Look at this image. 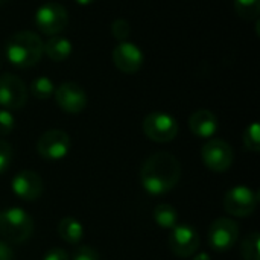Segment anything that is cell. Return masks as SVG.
Segmentation results:
<instances>
[{
    "label": "cell",
    "mask_w": 260,
    "mask_h": 260,
    "mask_svg": "<svg viewBox=\"0 0 260 260\" xmlns=\"http://www.w3.org/2000/svg\"><path fill=\"white\" fill-rule=\"evenodd\" d=\"M181 178V165L169 152H155L145 160L140 169V183L151 195H165L177 187Z\"/></svg>",
    "instance_id": "obj_1"
},
{
    "label": "cell",
    "mask_w": 260,
    "mask_h": 260,
    "mask_svg": "<svg viewBox=\"0 0 260 260\" xmlns=\"http://www.w3.org/2000/svg\"><path fill=\"white\" fill-rule=\"evenodd\" d=\"M44 53V41L32 30H20L12 34L5 44L6 59L20 69L35 66Z\"/></svg>",
    "instance_id": "obj_2"
},
{
    "label": "cell",
    "mask_w": 260,
    "mask_h": 260,
    "mask_svg": "<svg viewBox=\"0 0 260 260\" xmlns=\"http://www.w3.org/2000/svg\"><path fill=\"white\" fill-rule=\"evenodd\" d=\"M34 221L26 210L9 207L0 212V236L11 244H23L32 236Z\"/></svg>",
    "instance_id": "obj_3"
},
{
    "label": "cell",
    "mask_w": 260,
    "mask_h": 260,
    "mask_svg": "<svg viewBox=\"0 0 260 260\" xmlns=\"http://www.w3.org/2000/svg\"><path fill=\"white\" fill-rule=\"evenodd\" d=\"M69 14L67 9L58 2H47L37 9L35 24L41 34L58 35L67 26Z\"/></svg>",
    "instance_id": "obj_4"
},
{
    "label": "cell",
    "mask_w": 260,
    "mask_h": 260,
    "mask_svg": "<svg viewBox=\"0 0 260 260\" xmlns=\"http://www.w3.org/2000/svg\"><path fill=\"white\" fill-rule=\"evenodd\" d=\"M145 136L157 143L172 142L178 134V122L168 113L154 111L143 120Z\"/></svg>",
    "instance_id": "obj_5"
},
{
    "label": "cell",
    "mask_w": 260,
    "mask_h": 260,
    "mask_svg": "<svg viewBox=\"0 0 260 260\" xmlns=\"http://www.w3.org/2000/svg\"><path fill=\"white\" fill-rule=\"evenodd\" d=\"M70 151V137L62 129H49L43 133L37 142V152L41 158L58 161Z\"/></svg>",
    "instance_id": "obj_6"
},
{
    "label": "cell",
    "mask_w": 260,
    "mask_h": 260,
    "mask_svg": "<svg viewBox=\"0 0 260 260\" xmlns=\"http://www.w3.org/2000/svg\"><path fill=\"white\" fill-rule=\"evenodd\" d=\"M259 197L247 186H235L224 197V209L236 218L250 216L257 207Z\"/></svg>",
    "instance_id": "obj_7"
},
{
    "label": "cell",
    "mask_w": 260,
    "mask_h": 260,
    "mask_svg": "<svg viewBox=\"0 0 260 260\" xmlns=\"http://www.w3.org/2000/svg\"><path fill=\"white\" fill-rule=\"evenodd\" d=\"M204 165L213 172H225L233 165V149L222 139H210L201 149Z\"/></svg>",
    "instance_id": "obj_8"
},
{
    "label": "cell",
    "mask_w": 260,
    "mask_h": 260,
    "mask_svg": "<svg viewBox=\"0 0 260 260\" xmlns=\"http://www.w3.org/2000/svg\"><path fill=\"white\" fill-rule=\"evenodd\" d=\"M200 236L197 230L190 224H177L171 230L169 236V248L174 256L180 259H187L197 253L200 248Z\"/></svg>",
    "instance_id": "obj_9"
},
{
    "label": "cell",
    "mask_w": 260,
    "mask_h": 260,
    "mask_svg": "<svg viewBox=\"0 0 260 260\" xmlns=\"http://www.w3.org/2000/svg\"><path fill=\"white\" fill-rule=\"evenodd\" d=\"M27 101V88L24 82L12 73L0 76V107L3 110H20Z\"/></svg>",
    "instance_id": "obj_10"
},
{
    "label": "cell",
    "mask_w": 260,
    "mask_h": 260,
    "mask_svg": "<svg viewBox=\"0 0 260 260\" xmlns=\"http://www.w3.org/2000/svg\"><path fill=\"white\" fill-rule=\"evenodd\" d=\"M238 236L239 227L230 218H219L209 229V244L218 253L232 250L238 241Z\"/></svg>",
    "instance_id": "obj_11"
},
{
    "label": "cell",
    "mask_w": 260,
    "mask_h": 260,
    "mask_svg": "<svg viewBox=\"0 0 260 260\" xmlns=\"http://www.w3.org/2000/svg\"><path fill=\"white\" fill-rule=\"evenodd\" d=\"M53 94L59 108L69 114H78L87 107V94L76 82H62L58 88H55Z\"/></svg>",
    "instance_id": "obj_12"
},
{
    "label": "cell",
    "mask_w": 260,
    "mask_h": 260,
    "mask_svg": "<svg viewBox=\"0 0 260 260\" xmlns=\"http://www.w3.org/2000/svg\"><path fill=\"white\" fill-rule=\"evenodd\" d=\"M113 62L122 73H137L143 64V52L134 43L122 41L113 50Z\"/></svg>",
    "instance_id": "obj_13"
},
{
    "label": "cell",
    "mask_w": 260,
    "mask_h": 260,
    "mask_svg": "<svg viewBox=\"0 0 260 260\" xmlns=\"http://www.w3.org/2000/svg\"><path fill=\"white\" fill-rule=\"evenodd\" d=\"M12 192L23 201H35L43 193V180L34 171H20L11 183Z\"/></svg>",
    "instance_id": "obj_14"
},
{
    "label": "cell",
    "mask_w": 260,
    "mask_h": 260,
    "mask_svg": "<svg viewBox=\"0 0 260 260\" xmlns=\"http://www.w3.org/2000/svg\"><path fill=\"white\" fill-rule=\"evenodd\" d=\"M190 131L201 139H210L218 131V119L210 110H198L189 119Z\"/></svg>",
    "instance_id": "obj_15"
},
{
    "label": "cell",
    "mask_w": 260,
    "mask_h": 260,
    "mask_svg": "<svg viewBox=\"0 0 260 260\" xmlns=\"http://www.w3.org/2000/svg\"><path fill=\"white\" fill-rule=\"evenodd\" d=\"M44 53L55 62H62L66 61L70 53H72V43L59 35L50 37L44 43Z\"/></svg>",
    "instance_id": "obj_16"
},
{
    "label": "cell",
    "mask_w": 260,
    "mask_h": 260,
    "mask_svg": "<svg viewBox=\"0 0 260 260\" xmlns=\"http://www.w3.org/2000/svg\"><path fill=\"white\" fill-rule=\"evenodd\" d=\"M58 235L61 236L62 241L75 245V244H78L82 239L84 227H82V224L78 219H75L72 216H67V218H62L59 221V224H58Z\"/></svg>",
    "instance_id": "obj_17"
},
{
    "label": "cell",
    "mask_w": 260,
    "mask_h": 260,
    "mask_svg": "<svg viewBox=\"0 0 260 260\" xmlns=\"http://www.w3.org/2000/svg\"><path fill=\"white\" fill-rule=\"evenodd\" d=\"M154 221L158 227L166 229V230H172L177 222H178V215L177 210L171 206V204H158L155 206L154 212H152Z\"/></svg>",
    "instance_id": "obj_18"
},
{
    "label": "cell",
    "mask_w": 260,
    "mask_h": 260,
    "mask_svg": "<svg viewBox=\"0 0 260 260\" xmlns=\"http://www.w3.org/2000/svg\"><path fill=\"white\" fill-rule=\"evenodd\" d=\"M235 11L242 20H257L260 14V0H235Z\"/></svg>",
    "instance_id": "obj_19"
},
{
    "label": "cell",
    "mask_w": 260,
    "mask_h": 260,
    "mask_svg": "<svg viewBox=\"0 0 260 260\" xmlns=\"http://www.w3.org/2000/svg\"><path fill=\"white\" fill-rule=\"evenodd\" d=\"M260 235L253 232L241 244V254L244 260H260Z\"/></svg>",
    "instance_id": "obj_20"
},
{
    "label": "cell",
    "mask_w": 260,
    "mask_h": 260,
    "mask_svg": "<svg viewBox=\"0 0 260 260\" xmlns=\"http://www.w3.org/2000/svg\"><path fill=\"white\" fill-rule=\"evenodd\" d=\"M30 93L37 99H49L55 93V85L47 76H40L32 81Z\"/></svg>",
    "instance_id": "obj_21"
},
{
    "label": "cell",
    "mask_w": 260,
    "mask_h": 260,
    "mask_svg": "<svg viewBox=\"0 0 260 260\" xmlns=\"http://www.w3.org/2000/svg\"><path fill=\"white\" fill-rule=\"evenodd\" d=\"M244 145L251 152L260 151V126L257 122H253L244 131Z\"/></svg>",
    "instance_id": "obj_22"
},
{
    "label": "cell",
    "mask_w": 260,
    "mask_h": 260,
    "mask_svg": "<svg viewBox=\"0 0 260 260\" xmlns=\"http://www.w3.org/2000/svg\"><path fill=\"white\" fill-rule=\"evenodd\" d=\"M111 34L116 40H119L120 43L122 41H126V38L129 37L131 34V26L128 23V20L125 18H117L111 23Z\"/></svg>",
    "instance_id": "obj_23"
},
{
    "label": "cell",
    "mask_w": 260,
    "mask_h": 260,
    "mask_svg": "<svg viewBox=\"0 0 260 260\" xmlns=\"http://www.w3.org/2000/svg\"><path fill=\"white\" fill-rule=\"evenodd\" d=\"M12 161V148L6 140L0 139V175L5 174Z\"/></svg>",
    "instance_id": "obj_24"
},
{
    "label": "cell",
    "mask_w": 260,
    "mask_h": 260,
    "mask_svg": "<svg viewBox=\"0 0 260 260\" xmlns=\"http://www.w3.org/2000/svg\"><path fill=\"white\" fill-rule=\"evenodd\" d=\"M15 120L8 110H0V136H8L14 129Z\"/></svg>",
    "instance_id": "obj_25"
},
{
    "label": "cell",
    "mask_w": 260,
    "mask_h": 260,
    "mask_svg": "<svg viewBox=\"0 0 260 260\" xmlns=\"http://www.w3.org/2000/svg\"><path fill=\"white\" fill-rule=\"evenodd\" d=\"M73 260H99V254L91 247H79L75 251Z\"/></svg>",
    "instance_id": "obj_26"
},
{
    "label": "cell",
    "mask_w": 260,
    "mask_h": 260,
    "mask_svg": "<svg viewBox=\"0 0 260 260\" xmlns=\"http://www.w3.org/2000/svg\"><path fill=\"white\" fill-rule=\"evenodd\" d=\"M43 260H69V254L62 250V248H50L46 254Z\"/></svg>",
    "instance_id": "obj_27"
},
{
    "label": "cell",
    "mask_w": 260,
    "mask_h": 260,
    "mask_svg": "<svg viewBox=\"0 0 260 260\" xmlns=\"http://www.w3.org/2000/svg\"><path fill=\"white\" fill-rule=\"evenodd\" d=\"M0 260H14V253L11 247L0 241Z\"/></svg>",
    "instance_id": "obj_28"
},
{
    "label": "cell",
    "mask_w": 260,
    "mask_h": 260,
    "mask_svg": "<svg viewBox=\"0 0 260 260\" xmlns=\"http://www.w3.org/2000/svg\"><path fill=\"white\" fill-rule=\"evenodd\" d=\"M193 260H210V256L207 253H200L193 257Z\"/></svg>",
    "instance_id": "obj_29"
},
{
    "label": "cell",
    "mask_w": 260,
    "mask_h": 260,
    "mask_svg": "<svg viewBox=\"0 0 260 260\" xmlns=\"http://www.w3.org/2000/svg\"><path fill=\"white\" fill-rule=\"evenodd\" d=\"M78 5H82V6H87V5H91V3H94L96 0H75Z\"/></svg>",
    "instance_id": "obj_30"
},
{
    "label": "cell",
    "mask_w": 260,
    "mask_h": 260,
    "mask_svg": "<svg viewBox=\"0 0 260 260\" xmlns=\"http://www.w3.org/2000/svg\"><path fill=\"white\" fill-rule=\"evenodd\" d=\"M8 0H0V5H3V3H6Z\"/></svg>",
    "instance_id": "obj_31"
},
{
    "label": "cell",
    "mask_w": 260,
    "mask_h": 260,
    "mask_svg": "<svg viewBox=\"0 0 260 260\" xmlns=\"http://www.w3.org/2000/svg\"><path fill=\"white\" fill-rule=\"evenodd\" d=\"M0 62H2V59H0Z\"/></svg>",
    "instance_id": "obj_32"
}]
</instances>
